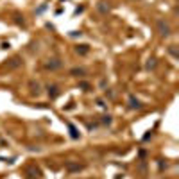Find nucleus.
Masks as SVG:
<instances>
[{"mask_svg": "<svg viewBox=\"0 0 179 179\" xmlns=\"http://www.w3.org/2000/svg\"><path fill=\"white\" fill-rule=\"evenodd\" d=\"M156 27H158V32L161 34V36H170V25L167 23V21H163V20H158L156 21Z\"/></svg>", "mask_w": 179, "mask_h": 179, "instance_id": "f257e3e1", "label": "nucleus"}, {"mask_svg": "<svg viewBox=\"0 0 179 179\" xmlns=\"http://www.w3.org/2000/svg\"><path fill=\"white\" fill-rule=\"evenodd\" d=\"M61 59H57V57H54V59H49L47 63H45V68L47 70H57V68H61Z\"/></svg>", "mask_w": 179, "mask_h": 179, "instance_id": "f03ea898", "label": "nucleus"}, {"mask_svg": "<svg viewBox=\"0 0 179 179\" xmlns=\"http://www.w3.org/2000/svg\"><path fill=\"white\" fill-rule=\"evenodd\" d=\"M25 174H27V179H40L41 177V170L36 169V167H29Z\"/></svg>", "mask_w": 179, "mask_h": 179, "instance_id": "7ed1b4c3", "label": "nucleus"}, {"mask_svg": "<svg viewBox=\"0 0 179 179\" xmlns=\"http://www.w3.org/2000/svg\"><path fill=\"white\" fill-rule=\"evenodd\" d=\"M129 107L131 109H140L142 107V102L138 99H134V97H129Z\"/></svg>", "mask_w": 179, "mask_h": 179, "instance_id": "20e7f679", "label": "nucleus"}, {"mask_svg": "<svg viewBox=\"0 0 179 179\" xmlns=\"http://www.w3.org/2000/svg\"><path fill=\"white\" fill-rule=\"evenodd\" d=\"M70 75H74V77H83V75H86V70L84 68H72V70H70Z\"/></svg>", "mask_w": 179, "mask_h": 179, "instance_id": "39448f33", "label": "nucleus"}, {"mask_svg": "<svg viewBox=\"0 0 179 179\" xmlns=\"http://www.w3.org/2000/svg\"><path fill=\"white\" fill-rule=\"evenodd\" d=\"M47 90H49V95H50L52 99H56V97L59 95V88H57V86H54V84H52V86H49Z\"/></svg>", "mask_w": 179, "mask_h": 179, "instance_id": "423d86ee", "label": "nucleus"}, {"mask_svg": "<svg viewBox=\"0 0 179 179\" xmlns=\"http://www.w3.org/2000/svg\"><path fill=\"white\" fill-rule=\"evenodd\" d=\"M75 50L81 54V56H84V54L90 52V47H88V45H77V49H75Z\"/></svg>", "mask_w": 179, "mask_h": 179, "instance_id": "0eeeda50", "label": "nucleus"}, {"mask_svg": "<svg viewBox=\"0 0 179 179\" xmlns=\"http://www.w3.org/2000/svg\"><path fill=\"white\" fill-rule=\"evenodd\" d=\"M20 64H21L20 57H13V59H11V63L7 64V66H9V68H16V66H20Z\"/></svg>", "mask_w": 179, "mask_h": 179, "instance_id": "6e6552de", "label": "nucleus"}, {"mask_svg": "<svg viewBox=\"0 0 179 179\" xmlns=\"http://www.w3.org/2000/svg\"><path fill=\"white\" fill-rule=\"evenodd\" d=\"M97 7H99V11H100L102 14H107V13H109V6H106V2H100Z\"/></svg>", "mask_w": 179, "mask_h": 179, "instance_id": "1a4fd4ad", "label": "nucleus"}, {"mask_svg": "<svg viewBox=\"0 0 179 179\" xmlns=\"http://www.w3.org/2000/svg\"><path fill=\"white\" fill-rule=\"evenodd\" d=\"M29 86H31V90H32V93H36V95H40V84H38V83H34V81H31V83H29Z\"/></svg>", "mask_w": 179, "mask_h": 179, "instance_id": "9d476101", "label": "nucleus"}, {"mask_svg": "<svg viewBox=\"0 0 179 179\" xmlns=\"http://www.w3.org/2000/svg\"><path fill=\"white\" fill-rule=\"evenodd\" d=\"M70 172H77V170H83V165H68Z\"/></svg>", "mask_w": 179, "mask_h": 179, "instance_id": "9b49d317", "label": "nucleus"}, {"mask_svg": "<svg viewBox=\"0 0 179 179\" xmlns=\"http://www.w3.org/2000/svg\"><path fill=\"white\" fill-rule=\"evenodd\" d=\"M169 52L174 56V57H177V50H176V45H170V49H169Z\"/></svg>", "mask_w": 179, "mask_h": 179, "instance_id": "f8f14e48", "label": "nucleus"}, {"mask_svg": "<svg viewBox=\"0 0 179 179\" xmlns=\"http://www.w3.org/2000/svg\"><path fill=\"white\" fill-rule=\"evenodd\" d=\"M70 127V131H72V138H79V133H77V129L74 126H68Z\"/></svg>", "mask_w": 179, "mask_h": 179, "instance_id": "ddd939ff", "label": "nucleus"}, {"mask_svg": "<svg viewBox=\"0 0 179 179\" xmlns=\"http://www.w3.org/2000/svg\"><path fill=\"white\" fill-rule=\"evenodd\" d=\"M102 124H107V126H109V124H111V116H109V115L102 116Z\"/></svg>", "mask_w": 179, "mask_h": 179, "instance_id": "4468645a", "label": "nucleus"}, {"mask_svg": "<svg viewBox=\"0 0 179 179\" xmlns=\"http://www.w3.org/2000/svg\"><path fill=\"white\" fill-rule=\"evenodd\" d=\"M156 66V59L152 57V59H149V63H147V68H154Z\"/></svg>", "mask_w": 179, "mask_h": 179, "instance_id": "2eb2a0df", "label": "nucleus"}, {"mask_svg": "<svg viewBox=\"0 0 179 179\" xmlns=\"http://www.w3.org/2000/svg\"><path fill=\"white\" fill-rule=\"evenodd\" d=\"M79 86H81V88H84V90H88V88H90V84H88V83H79Z\"/></svg>", "mask_w": 179, "mask_h": 179, "instance_id": "dca6fc26", "label": "nucleus"}, {"mask_svg": "<svg viewBox=\"0 0 179 179\" xmlns=\"http://www.w3.org/2000/svg\"><path fill=\"white\" fill-rule=\"evenodd\" d=\"M97 104L100 106V107H106V104H104V100H100V99H99V100H97Z\"/></svg>", "mask_w": 179, "mask_h": 179, "instance_id": "f3484780", "label": "nucleus"}]
</instances>
